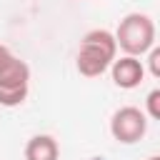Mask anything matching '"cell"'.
<instances>
[{
    "label": "cell",
    "mask_w": 160,
    "mask_h": 160,
    "mask_svg": "<svg viewBox=\"0 0 160 160\" xmlns=\"http://www.w3.org/2000/svg\"><path fill=\"white\" fill-rule=\"evenodd\" d=\"M110 132H112V138L118 142L132 145V142L145 138V132H148V115L140 108H132V105L118 108L112 112V118H110Z\"/></svg>",
    "instance_id": "3"
},
{
    "label": "cell",
    "mask_w": 160,
    "mask_h": 160,
    "mask_svg": "<svg viewBox=\"0 0 160 160\" xmlns=\"http://www.w3.org/2000/svg\"><path fill=\"white\" fill-rule=\"evenodd\" d=\"M145 108H148V118L150 120H160V90H150L148 92V100H145Z\"/></svg>",
    "instance_id": "8"
},
{
    "label": "cell",
    "mask_w": 160,
    "mask_h": 160,
    "mask_svg": "<svg viewBox=\"0 0 160 160\" xmlns=\"http://www.w3.org/2000/svg\"><path fill=\"white\" fill-rule=\"evenodd\" d=\"M108 70H110V75H112V82H115L120 90H132V88H138V85L145 80V65H142V60L135 58V55L115 58Z\"/></svg>",
    "instance_id": "4"
},
{
    "label": "cell",
    "mask_w": 160,
    "mask_h": 160,
    "mask_svg": "<svg viewBox=\"0 0 160 160\" xmlns=\"http://www.w3.org/2000/svg\"><path fill=\"white\" fill-rule=\"evenodd\" d=\"M0 85H30V65L20 58H12L0 70Z\"/></svg>",
    "instance_id": "6"
},
{
    "label": "cell",
    "mask_w": 160,
    "mask_h": 160,
    "mask_svg": "<svg viewBox=\"0 0 160 160\" xmlns=\"http://www.w3.org/2000/svg\"><path fill=\"white\" fill-rule=\"evenodd\" d=\"M115 58H118L115 35L110 30H100L98 28V30L85 32V38L80 40V50H78L75 65H78L80 75H85V78H100L112 65Z\"/></svg>",
    "instance_id": "1"
},
{
    "label": "cell",
    "mask_w": 160,
    "mask_h": 160,
    "mask_svg": "<svg viewBox=\"0 0 160 160\" xmlns=\"http://www.w3.org/2000/svg\"><path fill=\"white\" fill-rule=\"evenodd\" d=\"M30 85H0V105L2 108H18L25 102Z\"/></svg>",
    "instance_id": "7"
},
{
    "label": "cell",
    "mask_w": 160,
    "mask_h": 160,
    "mask_svg": "<svg viewBox=\"0 0 160 160\" xmlns=\"http://www.w3.org/2000/svg\"><path fill=\"white\" fill-rule=\"evenodd\" d=\"M148 65H150V75L152 78H160V48H150L148 50Z\"/></svg>",
    "instance_id": "9"
},
{
    "label": "cell",
    "mask_w": 160,
    "mask_h": 160,
    "mask_svg": "<svg viewBox=\"0 0 160 160\" xmlns=\"http://www.w3.org/2000/svg\"><path fill=\"white\" fill-rule=\"evenodd\" d=\"M148 160H160V158H158V155H150V158H148Z\"/></svg>",
    "instance_id": "11"
},
{
    "label": "cell",
    "mask_w": 160,
    "mask_h": 160,
    "mask_svg": "<svg viewBox=\"0 0 160 160\" xmlns=\"http://www.w3.org/2000/svg\"><path fill=\"white\" fill-rule=\"evenodd\" d=\"M60 148L52 135H32L25 145V160H58Z\"/></svg>",
    "instance_id": "5"
},
{
    "label": "cell",
    "mask_w": 160,
    "mask_h": 160,
    "mask_svg": "<svg viewBox=\"0 0 160 160\" xmlns=\"http://www.w3.org/2000/svg\"><path fill=\"white\" fill-rule=\"evenodd\" d=\"M12 58H15V55H12V50H10L8 45H0V70H2Z\"/></svg>",
    "instance_id": "10"
},
{
    "label": "cell",
    "mask_w": 160,
    "mask_h": 160,
    "mask_svg": "<svg viewBox=\"0 0 160 160\" xmlns=\"http://www.w3.org/2000/svg\"><path fill=\"white\" fill-rule=\"evenodd\" d=\"M112 35L125 55L140 58L155 45V22L145 12H130L118 22V30Z\"/></svg>",
    "instance_id": "2"
}]
</instances>
